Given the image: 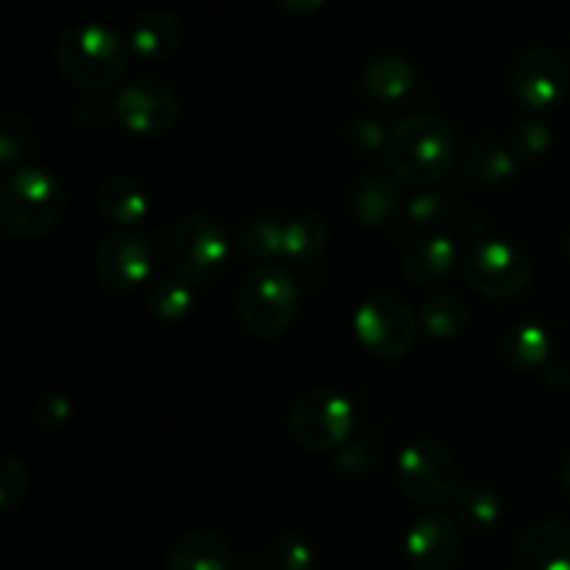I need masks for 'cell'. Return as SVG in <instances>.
<instances>
[{
    "mask_svg": "<svg viewBox=\"0 0 570 570\" xmlns=\"http://www.w3.org/2000/svg\"><path fill=\"white\" fill-rule=\"evenodd\" d=\"M328 228L317 217H293L284 223L282 262L289 265H312L326 250Z\"/></svg>",
    "mask_w": 570,
    "mask_h": 570,
    "instance_id": "7402d4cb",
    "label": "cell"
},
{
    "mask_svg": "<svg viewBox=\"0 0 570 570\" xmlns=\"http://www.w3.org/2000/svg\"><path fill=\"white\" fill-rule=\"evenodd\" d=\"M282 245H284V223L276 217H256L248 226L239 232V248L256 262H282Z\"/></svg>",
    "mask_w": 570,
    "mask_h": 570,
    "instance_id": "484cf974",
    "label": "cell"
},
{
    "mask_svg": "<svg viewBox=\"0 0 570 570\" xmlns=\"http://www.w3.org/2000/svg\"><path fill=\"white\" fill-rule=\"evenodd\" d=\"M170 256L178 276L193 287L215 282L228 256L226 228L206 215L184 217L170 237Z\"/></svg>",
    "mask_w": 570,
    "mask_h": 570,
    "instance_id": "9c48e42d",
    "label": "cell"
},
{
    "mask_svg": "<svg viewBox=\"0 0 570 570\" xmlns=\"http://www.w3.org/2000/svg\"><path fill=\"white\" fill-rule=\"evenodd\" d=\"M382 154L384 165L399 181L426 187L451 170L456 145L445 120L434 115H410L390 128Z\"/></svg>",
    "mask_w": 570,
    "mask_h": 570,
    "instance_id": "6da1fadb",
    "label": "cell"
},
{
    "mask_svg": "<svg viewBox=\"0 0 570 570\" xmlns=\"http://www.w3.org/2000/svg\"><path fill=\"white\" fill-rule=\"evenodd\" d=\"M515 167L518 159L510 145L499 142V139H479L462 161V176L476 187H493V184H504L507 178H512Z\"/></svg>",
    "mask_w": 570,
    "mask_h": 570,
    "instance_id": "44dd1931",
    "label": "cell"
},
{
    "mask_svg": "<svg viewBox=\"0 0 570 570\" xmlns=\"http://www.w3.org/2000/svg\"><path fill=\"white\" fill-rule=\"evenodd\" d=\"M111 111L137 137H165L176 128L181 104L159 78H137L117 92Z\"/></svg>",
    "mask_w": 570,
    "mask_h": 570,
    "instance_id": "30bf717a",
    "label": "cell"
},
{
    "mask_svg": "<svg viewBox=\"0 0 570 570\" xmlns=\"http://www.w3.org/2000/svg\"><path fill=\"white\" fill-rule=\"evenodd\" d=\"M98 209L106 220L122 228H134L148 217L150 200L134 178L109 176L98 187Z\"/></svg>",
    "mask_w": 570,
    "mask_h": 570,
    "instance_id": "e0dca14e",
    "label": "cell"
},
{
    "mask_svg": "<svg viewBox=\"0 0 570 570\" xmlns=\"http://www.w3.org/2000/svg\"><path fill=\"white\" fill-rule=\"evenodd\" d=\"M267 570H315V554L301 538L284 534L267 551Z\"/></svg>",
    "mask_w": 570,
    "mask_h": 570,
    "instance_id": "f1b7e54d",
    "label": "cell"
},
{
    "mask_svg": "<svg viewBox=\"0 0 570 570\" xmlns=\"http://www.w3.org/2000/svg\"><path fill=\"white\" fill-rule=\"evenodd\" d=\"M65 187L42 167H22L0 189V228L17 239L48 234L65 215Z\"/></svg>",
    "mask_w": 570,
    "mask_h": 570,
    "instance_id": "3957f363",
    "label": "cell"
},
{
    "mask_svg": "<svg viewBox=\"0 0 570 570\" xmlns=\"http://www.w3.org/2000/svg\"><path fill=\"white\" fill-rule=\"evenodd\" d=\"M298 284L282 265H259L243 278L237 309L256 337H278L298 312Z\"/></svg>",
    "mask_w": 570,
    "mask_h": 570,
    "instance_id": "277c9868",
    "label": "cell"
},
{
    "mask_svg": "<svg viewBox=\"0 0 570 570\" xmlns=\"http://www.w3.org/2000/svg\"><path fill=\"white\" fill-rule=\"evenodd\" d=\"M128 45L100 22H83L61 33L56 45L59 72L83 92H106L128 70Z\"/></svg>",
    "mask_w": 570,
    "mask_h": 570,
    "instance_id": "7a4b0ae2",
    "label": "cell"
},
{
    "mask_svg": "<svg viewBox=\"0 0 570 570\" xmlns=\"http://www.w3.org/2000/svg\"><path fill=\"white\" fill-rule=\"evenodd\" d=\"M417 317H421L423 332L434 340L460 337V334L468 328V323H471V312H468V306L462 304L456 295H449V293H438L432 295V298L423 301L421 315Z\"/></svg>",
    "mask_w": 570,
    "mask_h": 570,
    "instance_id": "cb8c5ba5",
    "label": "cell"
},
{
    "mask_svg": "<svg viewBox=\"0 0 570 570\" xmlns=\"http://www.w3.org/2000/svg\"><path fill=\"white\" fill-rule=\"evenodd\" d=\"M399 488L421 507H443L460 490L454 454L438 440H412L399 454Z\"/></svg>",
    "mask_w": 570,
    "mask_h": 570,
    "instance_id": "5b68a950",
    "label": "cell"
},
{
    "mask_svg": "<svg viewBox=\"0 0 570 570\" xmlns=\"http://www.w3.org/2000/svg\"><path fill=\"white\" fill-rule=\"evenodd\" d=\"M26 484L28 473L22 462L14 456H3L0 460V510L9 512L26 495Z\"/></svg>",
    "mask_w": 570,
    "mask_h": 570,
    "instance_id": "f546056e",
    "label": "cell"
},
{
    "mask_svg": "<svg viewBox=\"0 0 570 570\" xmlns=\"http://www.w3.org/2000/svg\"><path fill=\"white\" fill-rule=\"evenodd\" d=\"M456 245L449 237L415 239L401 256V271L415 284H438L454 271Z\"/></svg>",
    "mask_w": 570,
    "mask_h": 570,
    "instance_id": "ac0fdd59",
    "label": "cell"
},
{
    "mask_svg": "<svg viewBox=\"0 0 570 570\" xmlns=\"http://www.w3.org/2000/svg\"><path fill=\"white\" fill-rule=\"evenodd\" d=\"M167 570H234V554L217 534L189 532L173 543Z\"/></svg>",
    "mask_w": 570,
    "mask_h": 570,
    "instance_id": "d6986e66",
    "label": "cell"
},
{
    "mask_svg": "<svg viewBox=\"0 0 570 570\" xmlns=\"http://www.w3.org/2000/svg\"><path fill=\"white\" fill-rule=\"evenodd\" d=\"M406 215L417 226H434L449 215V200L440 193H421L406 204Z\"/></svg>",
    "mask_w": 570,
    "mask_h": 570,
    "instance_id": "4dcf8cb0",
    "label": "cell"
},
{
    "mask_svg": "<svg viewBox=\"0 0 570 570\" xmlns=\"http://www.w3.org/2000/svg\"><path fill=\"white\" fill-rule=\"evenodd\" d=\"M465 276L482 298L510 301L527 293L534 276L529 256L504 239H482L468 250Z\"/></svg>",
    "mask_w": 570,
    "mask_h": 570,
    "instance_id": "ba28073f",
    "label": "cell"
},
{
    "mask_svg": "<svg viewBox=\"0 0 570 570\" xmlns=\"http://www.w3.org/2000/svg\"><path fill=\"white\" fill-rule=\"evenodd\" d=\"M417 326L421 317L412 312V306L390 293L371 295L354 315V334L360 345L382 360L404 356L415 345Z\"/></svg>",
    "mask_w": 570,
    "mask_h": 570,
    "instance_id": "52a82bcc",
    "label": "cell"
},
{
    "mask_svg": "<svg viewBox=\"0 0 570 570\" xmlns=\"http://www.w3.org/2000/svg\"><path fill=\"white\" fill-rule=\"evenodd\" d=\"M510 87L518 104L527 106L529 111H549L566 100L570 72L554 50L529 48L512 65Z\"/></svg>",
    "mask_w": 570,
    "mask_h": 570,
    "instance_id": "8fae6325",
    "label": "cell"
},
{
    "mask_svg": "<svg viewBox=\"0 0 570 570\" xmlns=\"http://www.w3.org/2000/svg\"><path fill=\"white\" fill-rule=\"evenodd\" d=\"M568 256H570V237H568Z\"/></svg>",
    "mask_w": 570,
    "mask_h": 570,
    "instance_id": "8d00e7d4",
    "label": "cell"
},
{
    "mask_svg": "<svg viewBox=\"0 0 570 570\" xmlns=\"http://www.w3.org/2000/svg\"><path fill=\"white\" fill-rule=\"evenodd\" d=\"M354 142L360 145V148H384V142H387V134H384L382 122L360 120L354 126Z\"/></svg>",
    "mask_w": 570,
    "mask_h": 570,
    "instance_id": "d6a6232c",
    "label": "cell"
},
{
    "mask_svg": "<svg viewBox=\"0 0 570 570\" xmlns=\"http://www.w3.org/2000/svg\"><path fill=\"white\" fill-rule=\"evenodd\" d=\"M512 570H570V527L540 521L521 534L512 554Z\"/></svg>",
    "mask_w": 570,
    "mask_h": 570,
    "instance_id": "5bb4252c",
    "label": "cell"
},
{
    "mask_svg": "<svg viewBox=\"0 0 570 570\" xmlns=\"http://www.w3.org/2000/svg\"><path fill=\"white\" fill-rule=\"evenodd\" d=\"M42 410H45V421H48V423H61V421H67V412H70V406H67L65 401L59 399V395H53V399L45 401Z\"/></svg>",
    "mask_w": 570,
    "mask_h": 570,
    "instance_id": "e575fe53",
    "label": "cell"
},
{
    "mask_svg": "<svg viewBox=\"0 0 570 570\" xmlns=\"http://www.w3.org/2000/svg\"><path fill=\"white\" fill-rule=\"evenodd\" d=\"M454 510L462 527L471 532H490L499 527L501 521V504L490 490L471 484V488H460L454 495Z\"/></svg>",
    "mask_w": 570,
    "mask_h": 570,
    "instance_id": "d4e9b609",
    "label": "cell"
},
{
    "mask_svg": "<svg viewBox=\"0 0 570 570\" xmlns=\"http://www.w3.org/2000/svg\"><path fill=\"white\" fill-rule=\"evenodd\" d=\"M95 271H98L104 287L115 289V293H131L150 278L154 245L145 234L131 232V228L109 234L95 256Z\"/></svg>",
    "mask_w": 570,
    "mask_h": 570,
    "instance_id": "7c38bea8",
    "label": "cell"
},
{
    "mask_svg": "<svg viewBox=\"0 0 570 570\" xmlns=\"http://www.w3.org/2000/svg\"><path fill=\"white\" fill-rule=\"evenodd\" d=\"M150 312L161 321H178V317L189 315L195 304V287L181 276H167L154 282L148 293Z\"/></svg>",
    "mask_w": 570,
    "mask_h": 570,
    "instance_id": "4316f807",
    "label": "cell"
},
{
    "mask_svg": "<svg viewBox=\"0 0 570 570\" xmlns=\"http://www.w3.org/2000/svg\"><path fill=\"white\" fill-rule=\"evenodd\" d=\"M404 551L415 570H451L460 560L462 532L451 518L432 512L412 523L404 538Z\"/></svg>",
    "mask_w": 570,
    "mask_h": 570,
    "instance_id": "4fadbf2b",
    "label": "cell"
},
{
    "mask_svg": "<svg viewBox=\"0 0 570 570\" xmlns=\"http://www.w3.org/2000/svg\"><path fill=\"white\" fill-rule=\"evenodd\" d=\"M562 484H566V490L570 493V456H568L566 468H562Z\"/></svg>",
    "mask_w": 570,
    "mask_h": 570,
    "instance_id": "d590c367",
    "label": "cell"
},
{
    "mask_svg": "<svg viewBox=\"0 0 570 570\" xmlns=\"http://www.w3.org/2000/svg\"><path fill=\"white\" fill-rule=\"evenodd\" d=\"M417 81V72L412 67L410 59L404 56H376L371 65L365 67V76H362V83H365V92L371 95L373 100H382V104H395V100L406 98L412 92Z\"/></svg>",
    "mask_w": 570,
    "mask_h": 570,
    "instance_id": "ffe728a7",
    "label": "cell"
},
{
    "mask_svg": "<svg viewBox=\"0 0 570 570\" xmlns=\"http://www.w3.org/2000/svg\"><path fill=\"white\" fill-rule=\"evenodd\" d=\"M404 209V193L395 176L367 173L351 189V212L367 228L387 226Z\"/></svg>",
    "mask_w": 570,
    "mask_h": 570,
    "instance_id": "9a60e30c",
    "label": "cell"
},
{
    "mask_svg": "<svg viewBox=\"0 0 570 570\" xmlns=\"http://www.w3.org/2000/svg\"><path fill=\"white\" fill-rule=\"evenodd\" d=\"M354 404L328 387L309 390L289 410V434L306 451H334L354 432Z\"/></svg>",
    "mask_w": 570,
    "mask_h": 570,
    "instance_id": "8992f818",
    "label": "cell"
},
{
    "mask_svg": "<svg viewBox=\"0 0 570 570\" xmlns=\"http://www.w3.org/2000/svg\"><path fill=\"white\" fill-rule=\"evenodd\" d=\"M276 3L282 6L284 11H289V14L306 17V14H315V11H321L326 0H276Z\"/></svg>",
    "mask_w": 570,
    "mask_h": 570,
    "instance_id": "836d02e7",
    "label": "cell"
},
{
    "mask_svg": "<svg viewBox=\"0 0 570 570\" xmlns=\"http://www.w3.org/2000/svg\"><path fill=\"white\" fill-rule=\"evenodd\" d=\"M181 45V22L165 9H148L131 22L128 48L139 61H165Z\"/></svg>",
    "mask_w": 570,
    "mask_h": 570,
    "instance_id": "2e32d148",
    "label": "cell"
},
{
    "mask_svg": "<svg viewBox=\"0 0 570 570\" xmlns=\"http://www.w3.org/2000/svg\"><path fill=\"white\" fill-rule=\"evenodd\" d=\"M504 354L512 367H518L521 373H532L543 367L546 360H549L551 337L538 323H518V326L507 332Z\"/></svg>",
    "mask_w": 570,
    "mask_h": 570,
    "instance_id": "603a6c76",
    "label": "cell"
},
{
    "mask_svg": "<svg viewBox=\"0 0 570 570\" xmlns=\"http://www.w3.org/2000/svg\"><path fill=\"white\" fill-rule=\"evenodd\" d=\"M507 145H510L518 161H532L549 154L551 145H554V134H551V128L546 122L523 120L512 128L510 142Z\"/></svg>",
    "mask_w": 570,
    "mask_h": 570,
    "instance_id": "83f0119b",
    "label": "cell"
},
{
    "mask_svg": "<svg viewBox=\"0 0 570 570\" xmlns=\"http://www.w3.org/2000/svg\"><path fill=\"white\" fill-rule=\"evenodd\" d=\"M26 150V131H22V122L9 120L0 131V165L11 167Z\"/></svg>",
    "mask_w": 570,
    "mask_h": 570,
    "instance_id": "1f68e13d",
    "label": "cell"
}]
</instances>
